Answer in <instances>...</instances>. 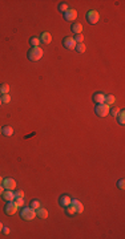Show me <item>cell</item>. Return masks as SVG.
I'll return each mask as SVG.
<instances>
[{"mask_svg":"<svg viewBox=\"0 0 125 239\" xmlns=\"http://www.w3.org/2000/svg\"><path fill=\"white\" fill-rule=\"evenodd\" d=\"M20 217L24 220H32L36 218V210H33L31 206H23L22 211H20Z\"/></svg>","mask_w":125,"mask_h":239,"instance_id":"1","label":"cell"},{"mask_svg":"<svg viewBox=\"0 0 125 239\" xmlns=\"http://www.w3.org/2000/svg\"><path fill=\"white\" fill-rule=\"evenodd\" d=\"M43 55H44V52L40 47H32L28 50L27 56H28V60H31V61H39L43 57Z\"/></svg>","mask_w":125,"mask_h":239,"instance_id":"2","label":"cell"},{"mask_svg":"<svg viewBox=\"0 0 125 239\" xmlns=\"http://www.w3.org/2000/svg\"><path fill=\"white\" fill-rule=\"evenodd\" d=\"M94 113L99 117H106L109 114V105L106 104H96L94 106Z\"/></svg>","mask_w":125,"mask_h":239,"instance_id":"3","label":"cell"},{"mask_svg":"<svg viewBox=\"0 0 125 239\" xmlns=\"http://www.w3.org/2000/svg\"><path fill=\"white\" fill-rule=\"evenodd\" d=\"M87 20H88V23H89L91 25L97 24V23H99V20H100V13L97 12V11H94V10L89 11V12L87 13Z\"/></svg>","mask_w":125,"mask_h":239,"instance_id":"4","label":"cell"},{"mask_svg":"<svg viewBox=\"0 0 125 239\" xmlns=\"http://www.w3.org/2000/svg\"><path fill=\"white\" fill-rule=\"evenodd\" d=\"M17 211V206H16V203L13 201H8L7 202V204L4 206V213H6V215H13Z\"/></svg>","mask_w":125,"mask_h":239,"instance_id":"5","label":"cell"},{"mask_svg":"<svg viewBox=\"0 0 125 239\" xmlns=\"http://www.w3.org/2000/svg\"><path fill=\"white\" fill-rule=\"evenodd\" d=\"M71 206L73 207L76 214H81L84 211V206H83V203L78 199H71Z\"/></svg>","mask_w":125,"mask_h":239,"instance_id":"6","label":"cell"},{"mask_svg":"<svg viewBox=\"0 0 125 239\" xmlns=\"http://www.w3.org/2000/svg\"><path fill=\"white\" fill-rule=\"evenodd\" d=\"M1 185L4 186L6 190H15L16 189V181L13 178H4Z\"/></svg>","mask_w":125,"mask_h":239,"instance_id":"7","label":"cell"},{"mask_svg":"<svg viewBox=\"0 0 125 239\" xmlns=\"http://www.w3.org/2000/svg\"><path fill=\"white\" fill-rule=\"evenodd\" d=\"M63 16H64V19H65L67 21H75L76 17H77V11L69 8L65 13H63Z\"/></svg>","mask_w":125,"mask_h":239,"instance_id":"8","label":"cell"},{"mask_svg":"<svg viewBox=\"0 0 125 239\" xmlns=\"http://www.w3.org/2000/svg\"><path fill=\"white\" fill-rule=\"evenodd\" d=\"M63 45H64V48H67V49H75L76 43H75V40H73V37L68 36V37L63 39Z\"/></svg>","mask_w":125,"mask_h":239,"instance_id":"9","label":"cell"},{"mask_svg":"<svg viewBox=\"0 0 125 239\" xmlns=\"http://www.w3.org/2000/svg\"><path fill=\"white\" fill-rule=\"evenodd\" d=\"M71 197L67 194H63L60 195V198H59V204L61 206V207H67V206H69L71 204Z\"/></svg>","mask_w":125,"mask_h":239,"instance_id":"10","label":"cell"},{"mask_svg":"<svg viewBox=\"0 0 125 239\" xmlns=\"http://www.w3.org/2000/svg\"><path fill=\"white\" fill-rule=\"evenodd\" d=\"M1 198L7 202L13 201V199H15V193H13V190H4V193L1 194Z\"/></svg>","mask_w":125,"mask_h":239,"instance_id":"11","label":"cell"},{"mask_svg":"<svg viewBox=\"0 0 125 239\" xmlns=\"http://www.w3.org/2000/svg\"><path fill=\"white\" fill-rule=\"evenodd\" d=\"M36 217L41 218V219H47L48 218V210L40 206L39 209H36Z\"/></svg>","mask_w":125,"mask_h":239,"instance_id":"12","label":"cell"},{"mask_svg":"<svg viewBox=\"0 0 125 239\" xmlns=\"http://www.w3.org/2000/svg\"><path fill=\"white\" fill-rule=\"evenodd\" d=\"M104 100H105V95L101 93V92H97L93 95V101L94 104H104Z\"/></svg>","mask_w":125,"mask_h":239,"instance_id":"13","label":"cell"},{"mask_svg":"<svg viewBox=\"0 0 125 239\" xmlns=\"http://www.w3.org/2000/svg\"><path fill=\"white\" fill-rule=\"evenodd\" d=\"M39 39H40V41H43L44 44H49L51 41H52V35H51L49 32H43Z\"/></svg>","mask_w":125,"mask_h":239,"instance_id":"14","label":"cell"},{"mask_svg":"<svg viewBox=\"0 0 125 239\" xmlns=\"http://www.w3.org/2000/svg\"><path fill=\"white\" fill-rule=\"evenodd\" d=\"M71 31H72L75 35H80L83 32V25L80 24V23H75V24H72V27H71Z\"/></svg>","mask_w":125,"mask_h":239,"instance_id":"15","label":"cell"},{"mask_svg":"<svg viewBox=\"0 0 125 239\" xmlns=\"http://www.w3.org/2000/svg\"><path fill=\"white\" fill-rule=\"evenodd\" d=\"M1 134H4V135H7V137H11V135L13 134V128L12 126H3L1 128Z\"/></svg>","mask_w":125,"mask_h":239,"instance_id":"16","label":"cell"},{"mask_svg":"<svg viewBox=\"0 0 125 239\" xmlns=\"http://www.w3.org/2000/svg\"><path fill=\"white\" fill-rule=\"evenodd\" d=\"M115 101H116V97L113 95H106L105 96V100H104V104L112 105V104H115Z\"/></svg>","mask_w":125,"mask_h":239,"instance_id":"17","label":"cell"},{"mask_svg":"<svg viewBox=\"0 0 125 239\" xmlns=\"http://www.w3.org/2000/svg\"><path fill=\"white\" fill-rule=\"evenodd\" d=\"M10 85L8 84H0V93L1 95H8L10 93Z\"/></svg>","mask_w":125,"mask_h":239,"instance_id":"18","label":"cell"},{"mask_svg":"<svg viewBox=\"0 0 125 239\" xmlns=\"http://www.w3.org/2000/svg\"><path fill=\"white\" fill-rule=\"evenodd\" d=\"M116 118H117V121H119L120 125H124V124H125V112H124V110H122V109L120 110L119 116L116 117Z\"/></svg>","mask_w":125,"mask_h":239,"instance_id":"19","label":"cell"},{"mask_svg":"<svg viewBox=\"0 0 125 239\" xmlns=\"http://www.w3.org/2000/svg\"><path fill=\"white\" fill-rule=\"evenodd\" d=\"M75 49L77 50L78 53H84L85 50H87V47H85V44H84V43H80V44H76Z\"/></svg>","mask_w":125,"mask_h":239,"instance_id":"20","label":"cell"},{"mask_svg":"<svg viewBox=\"0 0 125 239\" xmlns=\"http://www.w3.org/2000/svg\"><path fill=\"white\" fill-rule=\"evenodd\" d=\"M40 43H41V41H40V39H39V37H31V39H29V44H31L32 47H39V45H40Z\"/></svg>","mask_w":125,"mask_h":239,"instance_id":"21","label":"cell"},{"mask_svg":"<svg viewBox=\"0 0 125 239\" xmlns=\"http://www.w3.org/2000/svg\"><path fill=\"white\" fill-rule=\"evenodd\" d=\"M68 10H69V8H68V4H67V3H60L59 4V11L61 13H65Z\"/></svg>","mask_w":125,"mask_h":239,"instance_id":"22","label":"cell"},{"mask_svg":"<svg viewBox=\"0 0 125 239\" xmlns=\"http://www.w3.org/2000/svg\"><path fill=\"white\" fill-rule=\"evenodd\" d=\"M13 202L16 203V206H17V207H23V206H24V198H17V197H15Z\"/></svg>","mask_w":125,"mask_h":239,"instance_id":"23","label":"cell"},{"mask_svg":"<svg viewBox=\"0 0 125 239\" xmlns=\"http://www.w3.org/2000/svg\"><path fill=\"white\" fill-rule=\"evenodd\" d=\"M31 207L33 209V210L39 209V207H40V201H39V199H32V201H31Z\"/></svg>","mask_w":125,"mask_h":239,"instance_id":"24","label":"cell"},{"mask_svg":"<svg viewBox=\"0 0 125 239\" xmlns=\"http://www.w3.org/2000/svg\"><path fill=\"white\" fill-rule=\"evenodd\" d=\"M120 110H121V109H119V108H113V109H109V114H110L112 117H115V118H116V117L119 116Z\"/></svg>","mask_w":125,"mask_h":239,"instance_id":"25","label":"cell"},{"mask_svg":"<svg viewBox=\"0 0 125 239\" xmlns=\"http://www.w3.org/2000/svg\"><path fill=\"white\" fill-rule=\"evenodd\" d=\"M64 209H65V213H67L68 215H75V214H76L75 210H73V207L71 206V204H69V206H67V207H64Z\"/></svg>","mask_w":125,"mask_h":239,"instance_id":"26","label":"cell"},{"mask_svg":"<svg viewBox=\"0 0 125 239\" xmlns=\"http://www.w3.org/2000/svg\"><path fill=\"white\" fill-rule=\"evenodd\" d=\"M73 40H75L76 44H80V43H83V40H84V36L83 35H75Z\"/></svg>","mask_w":125,"mask_h":239,"instance_id":"27","label":"cell"},{"mask_svg":"<svg viewBox=\"0 0 125 239\" xmlns=\"http://www.w3.org/2000/svg\"><path fill=\"white\" fill-rule=\"evenodd\" d=\"M10 101H11L10 95H1V102H3V104H8Z\"/></svg>","mask_w":125,"mask_h":239,"instance_id":"28","label":"cell"},{"mask_svg":"<svg viewBox=\"0 0 125 239\" xmlns=\"http://www.w3.org/2000/svg\"><path fill=\"white\" fill-rule=\"evenodd\" d=\"M117 187H119V189H125V181H124V179H119V181H117Z\"/></svg>","mask_w":125,"mask_h":239,"instance_id":"29","label":"cell"},{"mask_svg":"<svg viewBox=\"0 0 125 239\" xmlns=\"http://www.w3.org/2000/svg\"><path fill=\"white\" fill-rule=\"evenodd\" d=\"M15 193V197H17V198H24V191L23 190H16Z\"/></svg>","mask_w":125,"mask_h":239,"instance_id":"30","label":"cell"},{"mask_svg":"<svg viewBox=\"0 0 125 239\" xmlns=\"http://www.w3.org/2000/svg\"><path fill=\"white\" fill-rule=\"evenodd\" d=\"M1 233H3V234H6V235H8V234H10V229H8V227H3V230H1Z\"/></svg>","mask_w":125,"mask_h":239,"instance_id":"31","label":"cell"},{"mask_svg":"<svg viewBox=\"0 0 125 239\" xmlns=\"http://www.w3.org/2000/svg\"><path fill=\"white\" fill-rule=\"evenodd\" d=\"M4 190H6V189H4V186H3V185H0V195H1V194L4 193Z\"/></svg>","mask_w":125,"mask_h":239,"instance_id":"32","label":"cell"},{"mask_svg":"<svg viewBox=\"0 0 125 239\" xmlns=\"http://www.w3.org/2000/svg\"><path fill=\"white\" fill-rule=\"evenodd\" d=\"M3 227H4V226H3V223L0 222V233H1V230H3Z\"/></svg>","mask_w":125,"mask_h":239,"instance_id":"33","label":"cell"},{"mask_svg":"<svg viewBox=\"0 0 125 239\" xmlns=\"http://www.w3.org/2000/svg\"><path fill=\"white\" fill-rule=\"evenodd\" d=\"M1 183H3V178H1V177H0V185H1Z\"/></svg>","mask_w":125,"mask_h":239,"instance_id":"34","label":"cell"},{"mask_svg":"<svg viewBox=\"0 0 125 239\" xmlns=\"http://www.w3.org/2000/svg\"><path fill=\"white\" fill-rule=\"evenodd\" d=\"M1 104H3V102H1V96H0V105H1Z\"/></svg>","mask_w":125,"mask_h":239,"instance_id":"35","label":"cell"},{"mask_svg":"<svg viewBox=\"0 0 125 239\" xmlns=\"http://www.w3.org/2000/svg\"><path fill=\"white\" fill-rule=\"evenodd\" d=\"M0 133H1V128H0Z\"/></svg>","mask_w":125,"mask_h":239,"instance_id":"36","label":"cell"}]
</instances>
